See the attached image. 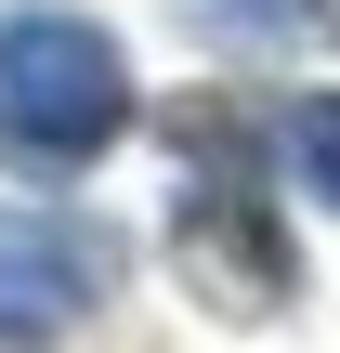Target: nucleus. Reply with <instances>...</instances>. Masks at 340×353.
<instances>
[{"instance_id": "nucleus-4", "label": "nucleus", "mask_w": 340, "mask_h": 353, "mask_svg": "<svg viewBox=\"0 0 340 353\" xmlns=\"http://www.w3.org/2000/svg\"><path fill=\"white\" fill-rule=\"evenodd\" d=\"M288 183L340 210V92H301L288 105Z\"/></svg>"}, {"instance_id": "nucleus-5", "label": "nucleus", "mask_w": 340, "mask_h": 353, "mask_svg": "<svg viewBox=\"0 0 340 353\" xmlns=\"http://www.w3.org/2000/svg\"><path fill=\"white\" fill-rule=\"evenodd\" d=\"M197 13H223L236 39H288V52L301 39H340V0H197Z\"/></svg>"}, {"instance_id": "nucleus-3", "label": "nucleus", "mask_w": 340, "mask_h": 353, "mask_svg": "<svg viewBox=\"0 0 340 353\" xmlns=\"http://www.w3.org/2000/svg\"><path fill=\"white\" fill-rule=\"evenodd\" d=\"M170 249H183V288H197L210 314H236V327H262V314L288 301V236H275V210H262L249 183H197L183 223H170Z\"/></svg>"}, {"instance_id": "nucleus-1", "label": "nucleus", "mask_w": 340, "mask_h": 353, "mask_svg": "<svg viewBox=\"0 0 340 353\" xmlns=\"http://www.w3.org/2000/svg\"><path fill=\"white\" fill-rule=\"evenodd\" d=\"M131 131V52L92 13H0V144L79 170Z\"/></svg>"}, {"instance_id": "nucleus-2", "label": "nucleus", "mask_w": 340, "mask_h": 353, "mask_svg": "<svg viewBox=\"0 0 340 353\" xmlns=\"http://www.w3.org/2000/svg\"><path fill=\"white\" fill-rule=\"evenodd\" d=\"M118 301V236L92 210H0V353H52Z\"/></svg>"}]
</instances>
